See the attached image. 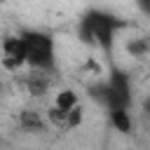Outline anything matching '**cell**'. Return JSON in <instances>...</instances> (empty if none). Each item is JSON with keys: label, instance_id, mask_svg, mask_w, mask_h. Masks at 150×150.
<instances>
[{"label": "cell", "instance_id": "6da1fadb", "mask_svg": "<svg viewBox=\"0 0 150 150\" xmlns=\"http://www.w3.org/2000/svg\"><path fill=\"white\" fill-rule=\"evenodd\" d=\"M124 23L108 9H87L80 19H77V38L80 42L89 45V47H96L101 49L108 59H112V47H115V38H117V30L122 28Z\"/></svg>", "mask_w": 150, "mask_h": 150}, {"label": "cell", "instance_id": "7a4b0ae2", "mask_svg": "<svg viewBox=\"0 0 150 150\" xmlns=\"http://www.w3.org/2000/svg\"><path fill=\"white\" fill-rule=\"evenodd\" d=\"M26 45V66L40 73L56 70V40L49 30L42 28H21L19 30Z\"/></svg>", "mask_w": 150, "mask_h": 150}, {"label": "cell", "instance_id": "3957f363", "mask_svg": "<svg viewBox=\"0 0 150 150\" xmlns=\"http://www.w3.org/2000/svg\"><path fill=\"white\" fill-rule=\"evenodd\" d=\"M91 96H96V101L108 110H129L131 108V77L127 70L122 68H112L110 75L98 82L96 87H91Z\"/></svg>", "mask_w": 150, "mask_h": 150}, {"label": "cell", "instance_id": "277c9868", "mask_svg": "<svg viewBox=\"0 0 150 150\" xmlns=\"http://www.w3.org/2000/svg\"><path fill=\"white\" fill-rule=\"evenodd\" d=\"M0 49H2V63L7 68L16 70V68H23L26 66V45H23L21 33L5 35L2 42H0Z\"/></svg>", "mask_w": 150, "mask_h": 150}, {"label": "cell", "instance_id": "5b68a950", "mask_svg": "<svg viewBox=\"0 0 150 150\" xmlns=\"http://www.w3.org/2000/svg\"><path fill=\"white\" fill-rule=\"evenodd\" d=\"M19 127L23 131H47L49 122H47V117H42L35 110H23L19 115Z\"/></svg>", "mask_w": 150, "mask_h": 150}, {"label": "cell", "instance_id": "8992f818", "mask_svg": "<svg viewBox=\"0 0 150 150\" xmlns=\"http://www.w3.org/2000/svg\"><path fill=\"white\" fill-rule=\"evenodd\" d=\"M77 103H80V96H77L75 89H61V91H56V96H54V105H56L59 110H63V112H68V110L75 108Z\"/></svg>", "mask_w": 150, "mask_h": 150}, {"label": "cell", "instance_id": "52a82bcc", "mask_svg": "<svg viewBox=\"0 0 150 150\" xmlns=\"http://www.w3.org/2000/svg\"><path fill=\"white\" fill-rule=\"evenodd\" d=\"M108 117H110V124L115 131H120V134L131 131V112L129 110H112V112H108Z\"/></svg>", "mask_w": 150, "mask_h": 150}, {"label": "cell", "instance_id": "ba28073f", "mask_svg": "<svg viewBox=\"0 0 150 150\" xmlns=\"http://www.w3.org/2000/svg\"><path fill=\"white\" fill-rule=\"evenodd\" d=\"M82 120H84V108L77 103L75 108H70L66 112V129H77L82 124Z\"/></svg>", "mask_w": 150, "mask_h": 150}, {"label": "cell", "instance_id": "9c48e42d", "mask_svg": "<svg viewBox=\"0 0 150 150\" xmlns=\"http://www.w3.org/2000/svg\"><path fill=\"white\" fill-rule=\"evenodd\" d=\"M129 54L136 56V59L148 56V54H150V40H145V38H136V40H131V42H129Z\"/></svg>", "mask_w": 150, "mask_h": 150}, {"label": "cell", "instance_id": "30bf717a", "mask_svg": "<svg viewBox=\"0 0 150 150\" xmlns=\"http://www.w3.org/2000/svg\"><path fill=\"white\" fill-rule=\"evenodd\" d=\"M136 7H138L145 16H150V0H136Z\"/></svg>", "mask_w": 150, "mask_h": 150}, {"label": "cell", "instance_id": "8fae6325", "mask_svg": "<svg viewBox=\"0 0 150 150\" xmlns=\"http://www.w3.org/2000/svg\"><path fill=\"white\" fill-rule=\"evenodd\" d=\"M143 112H145V117L150 120V96L145 98V103H143Z\"/></svg>", "mask_w": 150, "mask_h": 150}]
</instances>
